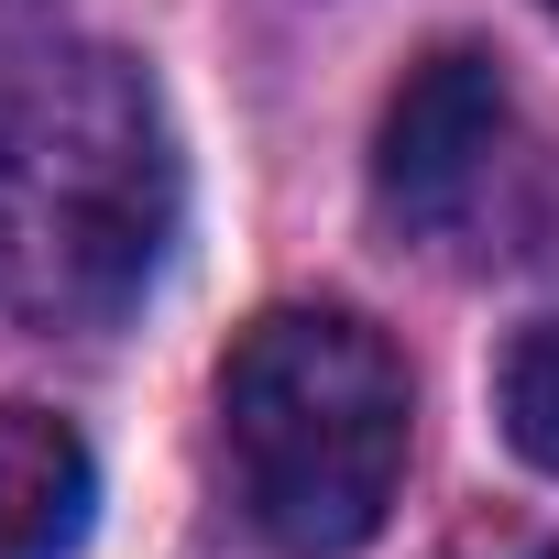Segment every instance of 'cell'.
Listing matches in <instances>:
<instances>
[{
	"instance_id": "cell-1",
	"label": "cell",
	"mask_w": 559,
	"mask_h": 559,
	"mask_svg": "<svg viewBox=\"0 0 559 559\" xmlns=\"http://www.w3.org/2000/svg\"><path fill=\"white\" fill-rule=\"evenodd\" d=\"M187 165L165 99L110 45H56L0 88V319L88 341L176 252Z\"/></svg>"
},
{
	"instance_id": "cell-2",
	"label": "cell",
	"mask_w": 559,
	"mask_h": 559,
	"mask_svg": "<svg viewBox=\"0 0 559 559\" xmlns=\"http://www.w3.org/2000/svg\"><path fill=\"white\" fill-rule=\"evenodd\" d=\"M406 362L352 308H263L219 362V472L274 559H352L406 483Z\"/></svg>"
},
{
	"instance_id": "cell-3",
	"label": "cell",
	"mask_w": 559,
	"mask_h": 559,
	"mask_svg": "<svg viewBox=\"0 0 559 559\" xmlns=\"http://www.w3.org/2000/svg\"><path fill=\"white\" fill-rule=\"evenodd\" d=\"M504 154H515V99H504L493 56L450 45V56H428V67L395 88L384 143H373V198H384L395 230H417V241H461V230L493 209Z\"/></svg>"
},
{
	"instance_id": "cell-4",
	"label": "cell",
	"mask_w": 559,
	"mask_h": 559,
	"mask_svg": "<svg viewBox=\"0 0 559 559\" xmlns=\"http://www.w3.org/2000/svg\"><path fill=\"white\" fill-rule=\"evenodd\" d=\"M88 439L45 406H0V559H67L88 537Z\"/></svg>"
},
{
	"instance_id": "cell-5",
	"label": "cell",
	"mask_w": 559,
	"mask_h": 559,
	"mask_svg": "<svg viewBox=\"0 0 559 559\" xmlns=\"http://www.w3.org/2000/svg\"><path fill=\"white\" fill-rule=\"evenodd\" d=\"M493 406H504V439H515L537 472H559V319H537V330L504 352Z\"/></svg>"
},
{
	"instance_id": "cell-6",
	"label": "cell",
	"mask_w": 559,
	"mask_h": 559,
	"mask_svg": "<svg viewBox=\"0 0 559 559\" xmlns=\"http://www.w3.org/2000/svg\"><path fill=\"white\" fill-rule=\"evenodd\" d=\"M548 12H559V0H548Z\"/></svg>"
},
{
	"instance_id": "cell-7",
	"label": "cell",
	"mask_w": 559,
	"mask_h": 559,
	"mask_svg": "<svg viewBox=\"0 0 559 559\" xmlns=\"http://www.w3.org/2000/svg\"><path fill=\"white\" fill-rule=\"evenodd\" d=\"M548 559H559V548H548Z\"/></svg>"
}]
</instances>
